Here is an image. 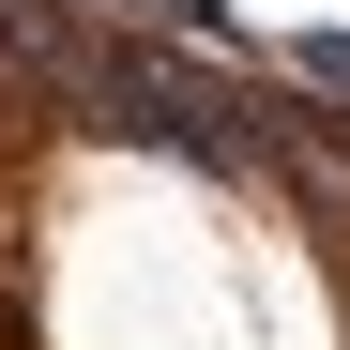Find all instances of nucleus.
Segmentation results:
<instances>
[{"label":"nucleus","mask_w":350,"mask_h":350,"mask_svg":"<svg viewBox=\"0 0 350 350\" xmlns=\"http://www.w3.org/2000/svg\"><path fill=\"white\" fill-rule=\"evenodd\" d=\"M107 16H122V31H183V46H244L213 0H107Z\"/></svg>","instance_id":"nucleus-1"},{"label":"nucleus","mask_w":350,"mask_h":350,"mask_svg":"<svg viewBox=\"0 0 350 350\" xmlns=\"http://www.w3.org/2000/svg\"><path fill=\"white\" fill-rule=\"evenodd\" d=\"M289 77H305V92H335V107H350V31H289Z\"/></svg>","instance_id":"nucleus-2"}]
</instances>
